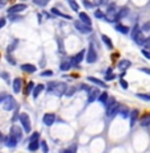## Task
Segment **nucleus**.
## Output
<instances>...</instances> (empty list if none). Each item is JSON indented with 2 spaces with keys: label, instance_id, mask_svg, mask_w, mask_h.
<instances>
[{
  "label": "nucleus",
  "instance_id": "a878e982",
  "mask_svg": "<svg viewBox=\"0 0 150 153\" xmlns=\"http://www.w3.org/2000/svg\"><path fill=\"white\" fill-rule=\"evenodd\" d=\"M141 126L142 127H150V115H145L141 119Z\"/></svg>",
  "mask_w": 150,
  "mask_h": 153
},
{
  "label": "nucleus",
  "instance_id": "f3484780",
  "mask_svg": "<svg viewBox=\"0 0 150 153\" xmlns=\"http://www.w3.org/2000/svg\"><path fill=\"white\" fill-rule=\"evenodd\" d=\"M44 88H45V86H44L42 83H41V85H37L36 87H34V90H33V98H34V99H37L38 95H40L41 92L44 91Z\"/></svg>",
  "mask_w": 150,
  "mask_h": 153
},
{
  "label": "nucleus",
  "instance_id": "c756f323",
  "mask_svg": "<svg viewBox=\"0 0 150 153\" xmlns=\"http://www.w3.org/2000/svg\"><path fill=\"white\" fill-rule=\"evenodd\" d=\"M40 145H41V144H38V141H36V143H30V144H29V151H30V152L37 151L38 146H40Z\"/></svg>",
  "mask_w": 150,
  "mask_h": 153
},
{
  "label": "nucleus",
  "instance_id": "2f4dec72",
  "mask_svg": "<svg viewBox=\"0 0 150 153\" xmlns=\"http://www.w3.org/2000/svg\"><path fill=\"white\" fill-rule=\"evenodd\" d=\"M34 3H36L37 5H40V7H45V5L47 4V3L50 1V0H33Z\"/></svg>",
  "mask_w": 150,
  "mask_h": 153
},
{
  "label": "nucleus",
  "instance_id": "aec40b11",
  "mask_svg": "<svg viewBox=\"0 0 150 153\" xmlns=\"http://www.w3.org/2000/svg\"><path fill=\"white\" fill-rule=\"evenodd\" d=\"M137 119H138V111H137V110L130 111V127L134 126Z\"/></svg>",
  "mask_w": 150,
  "mask_h": 153
},
{
  "label": "nucleus",
  "instance_id": "4468645a",
  "mask_svg": "<svg viewBox=\"0 0 150 153\" xmlns=\"http://www.w3.org/2000/svg\"><path fill=\"white\" fill-rule=\"evenodd\" d=\"M21 86H23V79L21 78H15L13 81V91L16 94H18V92L21 91Z\"/></svg>",
  "mask_w": 150,
  "mask_h": 153
},
{
  "label": "nucleus",
  "instance_id": "9d476101",
  "mask_svg": "<svg viewBox=\"0 0 150 153\" xmlns=\"http://www.w3.org/2000/svg\"><path fill=\"white\" fill-rule=\"evenodd\" d=\"M84 56H87V53L84 52V50H82V52H79L78 54H76V56L74 57V58L71 59V65L72 66H78L79 63L82 62V59L84 58Z\"/></svg>",
  "mask_w": 150,
  "mask_h": 153
},
{
  "label": "nucleus",
  "instance_id": "72a5a7b5",
  "mask_svg": "<svg viewBox=\"0 0 150 153\" xmlns=\"http://www.w3.org/2000/svg\"><path fill=\"white\" fill-rule=\"evenodd\" d=\"M38 139H40V133H38V132H34L33 133V135H32L30 136V143H36V141H38Z\"/></svg>",
  "mask_w": 150,
  "mask_h": 153
},
{
  "label": "nucleus",
  "instance_id": "6ab92c4d",
  "mask_svg": "<svg viewBox=\"0 0 150 153\" xmlns=\"http://www.w3.org/2000/svg\"><path fill=\"white\" fill-rule=\"evenodd\" d=\"M115 28H116V30H119L120 33H123V34H128V33H129V28L125 27V25H121L119 23H116Z\"/></svg>",
  "mask_w": 150,
  "mask_h": 153
},
{
  "label": "nucleus",
  "instance_id": "4be33fe9",
  "mask_svg": "<svg viewBox=\"0 0 150 153\" xmlns=\"http://www.w3.org/2000/svg\"><path fill=\"white\" fill-rule=\"evenodd\" d=\"M17 141H18L17 139L9 135V137H8L7 140H5V144H7L8 146H11V148H13V146H16V144H17Z\"/></svg>",
  "mask_w": 150,
  "mask_h": 153
},
{
  "label": "nucleus",
  "instance_id": "c85d7f7f",
  "mask_svg": "<svg viewBox=\"0 0 150 153\" xmlns=\"http://www.w3.org/2000/svg\"><path fill=\"white\" fill-rule=\"evenodd\" d=\"M69 3H70V7H71V9H74L75 12H78V11H79V5L76 4L75 0H69Z\"/></svg>",
  "mask_w": 150,
  "mask_h": 153
},
{
  "label": "nucleus",
  "instance_id": "603ef678",
  "mask_svg": "<svg viewBox=\"0 0 150 153\" xmlns=\"http://www.w3.org/2000/svg\"><path fill=\"white\" fill-rule=\"evenodd\" d=\"M4 25H5V19L3 17L1 20H0V28H3V27H4Z\"/></svg>",
  "mask_w": 150,
  "mask_h": 153
},
{
  "label": "nucleus",
  "instance_id": "f257e3e1",
  "mask_svg": "<svg viewBox=\"0 0 150 153\" xmlns=\"http://www.w3.org/2000/svg\"><path fill=\"white\" fill-rule=\"evenodd\" d=\"M50 86V91H53L54 95L57 97H62V95H66V91H67V85L63 83V82H53V83H49Z\"/></svg>",
  "mask_w": 150,
  "mask_h": 153
},
{
  "label": "nucleus",
  "instance_id": "5701e85b",
  "mask_svg": "<svg viewBox=\"0 0 150 153\" xmlns=\"http://www.w3.org/2000/svg\"><path fill=\"white\" fill-rule=\"evenodd\" d=\"M101 40H103V42L105 44V45H107L108 49H112V48H113L112 41H111V38L108 37V36H105V34H103V36H101Z\"/></svg>",
  "mask_w": 150,
  "mask_h": 153
},
{
  "label": "nucleus",
  "instance_id": "2eb2a0df",
  "mask_svg": "<svg viewBox=\"0 0 150 153\" xmlns=\"http://www.w3.org/2000/svg\"><path fill=\"white\" fill-rule=\"evenodd\" d=\"M21 70L25 73H34L37 68L34 65H32V63H24V65H21Z\"/></svg>",
  "mask_w": 150,
  "mask_h": 153
},
{
  "label": "nucleus",
  "instance_id": "e433bc0d",
  "mask_svg": "<svg viewBox=\"0 0 150 153\" xmlns=\"http://www.w3.org/2000/svg\"><path fill=\"white\" fill-rule=\"evenodd\" d=\"M137 97L141 98L142 100H149L150 102V94H137Z\"/></svg>",
  "mask_w": 150,
  "mask_h": 153
},
{
  "label": "nucleus",
  "instance_id": "f704fd0d",
  "mask_svg": "<svg viewBox=\"0 0 150 153\" xmlns=\"http://www.w3.org/2000/svg\"><path fill=\"white\" fill-rule=\"evenodd\" d=\"M108 98H109V97H108V94H107V92H103V94H100V97H99V100H100L101 103H105Z\"/></svg>",
  "mask_w": 150,
  "mask_h": 153
},
{
  "label": "nucleus",
  "instance_id": "dca6fc26",
  "mask_svg": "<svg viewBox=\"0 0 150 153\" xmlns=\"http://www.w3.org/2000/svg\"><path fill=\"white\" fill-rule=\"evenodd\" d=\"M87 79L90 82H92L94 85H96L99 86V87H107V85H105V82L103 81H100V79H98V78H94V76H87Z\"/></svg>",
  "mask_w": 150,
  "mask_h": 153
},
{
  "label": "nucleus",
  "instance_id": "58836bf2",
  "mask_svg": "<svg viewBox=\"0 0 150 153\" xmlns=\"http://www.w3.org/2000/svg\"><path fill=\"white\" fill-rule=\"evenodd\" d=\"M115 76L116 75L111 74V69H108V73H107V75H105V81H112V79H115Z\"/></svg>",
  "mask_w": 150,
  "mask_h": 153
},
{
  "label": "nucleus",
  "instance_id": "423d86ee",
  "mask_svg": "<svg viewBox=\"0 0 150 153\" xmlns=\"http://www.w3.org/2000/svg\"><path fill=\"white\" fill-rule=\"evenodd\" d=\"M74 25H75L76 29L81 32V33H83V34H87V33H91V32H92V28L90 27V25L82 23L81 20H79V21H74Z\"/></svg>",
  "mask_w": 150,
  "mask_h": 153
},
{
  "label": "nucleus",
  "instance_id": "a211bd4d",
  "mask_svg": "<svg viewBox=\"0 0 150 153\" xmlns=\"http://www.w3.org/2000/svg\"><path fill=\"white\" fill-rule=\"evenodd\" d=\"M117 66H119L120 70H126V69H129L130 66H132V62L128 61V59H123V61L119 62V65Z\"/></svg>",
  "mask_w": 150,
  "mask_h": 153
},
{
  "label": "nucleus",
  "instance_id": "412c9836",
  "mask_svg": "<svg viewBox=\"0 0 150 153\" xmlns=\"http://www.w3.org/2000/svg\"><path fill=\"white\" fill-rule=\"evenodd\" d=\"M79 19H81L82 23H84V24H87V25H90V27H91V19L88 17L87 13H84V12L79 13Z\"/></svg>",
  "mask_w": 150,
  "mask_h": 153
},
{
  "label": "nucleus",
  "instance_id": "ea45409f",
  "mask_svg": "<svg viewBox=\"0 0 150 153\" xmlns=\"http://www.w3.org/2000/svg\"><path fill=\"white\" fill-rule=\"evenodd\" d=\"M95 17H98V19H103V17H105V15H103V12H101L100 9H96V11H95Z\"/></svg>",
  "mask_w": 150,
  "mask_h": 153
},
{
  "label": "nucleus",
  "instance_id": "0eeeda50",
  "mask_svg": "<svg viewBox=\"0 0 150 153\" xmlns=\"http://www.w3.org/2000/svg\"><path fill=\"white\" fill-rule=\"evenodd\" d=\"M120 110H121V106L119 103H115L112 104V106H109L108 108H105V112H107V115L109 117H113V116H116L117 114H120Z\"/></svg>",
  "mask_w": 150,
  "mask_h": 153
},
{
  "label": "nucleus",
  "instance_id": "7ed1b4c3",
  "mask_svg": "<svg viewBox=\"0 0 150 153\" xmlns=\"http://www.w3.org/2000/svg\"><path fill=\"white\" fill-rule=\"evenodd\" d=\"M18 120L21 122V126H23V129L24 132L27 133H30V119H29V115L25 114V112H21L20 115H18Z\"/></svg>",
  "mask_w": 150,
  "mask_h": 153
},
{
  "label": "nucleus",
  "instance_id": "a19ab883",
  "mask_svg": "<svg viewBox=\"0 0 150 153\" xmlns=\"http://www.w3.org/2000/svg\"><path fill=\"white\" fill-rule=\"evenodd\" d=\"M41 146H42L44 153H47V144H46L45 140H42V141H41Z\"/></svg>",
  "mask_w": 150,
  "mask_h": 153
},
{
  "label": "nucleus",
  "instance_id": "de8ad7c7",
  "mask_svg": "<svg viewBox=\"0 0 150 153\" xmlns=\"http://www.w3.org/2000/svg\"><path fill=\"white\" fill-rule=\"evenodd\" d=\"M142 29L143 30H150V23H145V24H143Z\"/></svg>",
  "mask_w": 150,
  "mask_h": 153
},
{
  "label": "nucleus",
  "instance_id": "9b49d317",
  "mask_svg": "<svg viewBox=\"0 0 150 153\" xmlns=\"http://www.w3.org/2000/svg\"><path fill=\"white\" fill-rule=\"evenodd\" d=\"M25 8H27V5L25 4H15V5H12V7L8 9V13L9 15H16V13H18V12L24 11Z\"/></svg>",
  "mask_w": 150,
  "mask_h": 153
},
{
  "label": "nucleus",
  "instance_id": "1a4fd4ad",
  "mask_svg": "<svg viewBox=\"0 0 150 153\" xmlns=\"http://www.w3.org/2000/svg\"><path fill=\"white\" fill-rule=\"evenodd\" d=\"M9 135L11 136H13V137H16L20 141L21 139H23V131H21V127H18V126H13L11 128V132H9Z\"/></svg>",
  "mask_w": 150,
  "mask_h": 153
},
{
  "label": "nucleus",
  "instance_id": "bb28decb",
  "mask_svg": "<svg viewBox=\"0 0 150 153\" xmlns=\"http://www.w3.org/2000/svg\"><path fill=\"white\" fill-rule=\"evenodd\" d=\"M71 68V63L67 62V61H65V62H62L61 63V66H59V69L62 70V71H67V70Z\"/></svg>",
  "mask_w": 150,
  "mask_h": 153
},
{
  "label": "nucleus",
  "instance_id": "20e7f679",
  "mask_svg": "<svg viewBox=\"0 0 150 153\" xmlns=\"http://www.w3.org/2000/svg\"><path fill=\"white\" fill-rule=\"evenodd\" d=\"M117 13H119V11H116V7H115L113 4H111L109 7H108V11L107 13H105V20L109 21V23H115V21L117 20Z\"/></svg>",
  "mask_w": 150,
  "mask_h": 153
},
{
  "label": "nucleus",
  "instance_id": "f03ea898",
  "mask_svg": "<svg viewBox=\"0 0 150 153\" xmlns=\"http://www.w3.org/2000/svg\"><path fill=\"white\" fill-rule=\"evenodd\" d=\"M132 40L134 41L137 45H145L146 38L143 37V33H142V30L140 29L138 25H134V27H133V29H132Z\"/></svg>",
  "mask_w": 150,
  "mask_h": 153
},
{
  "label": "nucleus",
  "instance_id": "393cba45",
  "mask_svg": "<svg viewBox=\"0 0 150 153\" xmlns=\"http://www.w3.org/2000/svg\"><path fill=\"white\" fill-rule=\"evenodd\" d=\"M52 13L57 15V16H61V17H65V19H67V20H71V16H69V15H65V13H62V12H61L59 9H57V8H52Z\"/></svg>",
  "mask_w": 150,
  "mask_h": 153
},
{
  "label": "nucleus",
  "instance_id": "4c0bfd02",
  "mask_svg": "<svg viewBox=\"0 0 150 153\" xmlns=\"http://www.w3.org/2000/svg\"><path fill=\"white\" fill-rule=\"evenodd\" d=\"M115 102H116V100H115L113 98H111V97H109V98H108V99H107V102H105V103H104V104H105V108H108L109 106H112V104L115 103Z\"/></svg>",
  "mask_w": 150,
  "mask_h": 153
},
{
  "label": "nucleus",
  "instance_id": "8fccbe9b",
  "mask_svg": "<svg viewBox=\"0 0 150 153\" xmlns=\"http://www.w3.org/2000/svg\"><path fill=\"white\" fill-rule=\"evenodd\" d=\"M145 48H146V49H150V37L145 41Z\"/></svg>",
  "mask_w": 150,
  "mask_h": 153
},
{
  "label": "nucleus",
  "instance_id": "864d4df0",
  "mask_svg": "<svg viewBox=\"0 0 150 153\" xmlns=\"http://www.w3.org/2000/svg\"><path fill=\"white\" fill-rule=\"evenodd\" d=\"M141 71H143V73H146V74H149V75H150V69H145V68H142V69H141Z\"/></svg>",
  "mask_w": 150,
  "mask_h": 153
},
{
  "label": "nucleus",
  "instance_id": "473e14b6",
  "mask_svg": "<svg viewBox=\"0 0 150 153\" xmlns=\"http://www.w3.org/2000/svg\"><path fill=\"white\" fill-rule=\"evenodd\" d=\"M61 153H76V145H71L69 149H65Z\"/></svg>",
  "mask_w": 150,
  "mask_h": 153
},
{
  "label": "nucleus",
  "instance_id": "a18cd8bd",
  "mask_svg": "<svg viewBox=\"0 0 150 153\" xmlns=\"http://www.w3.org/2000/svg\"><path fill=\"white\" fill-rule=\"evenodd\" d=\"M120 85L123 86V88H128V86H129V85H128V82L124 81V79H121V81H120Z\"/></svg>",
  "mask_w": 150,
  "mask_h": 153
},
{
  "label": "nucleus",
  "instance_id": "3c124183",
  "mask_svg": "<svg viewBox=\"0 0 150 153\" xmlns=\"http://www.w3.org/2000/svg\"><path fill=\"white\" fill-rule=\"evenodd\" d=\"M1 76H3V79H5V81H7V79H8V73L3 71V73H1Z\"/></svg>",
  "mask_w": 150,
  "mask_h": 153
},
{
  "label": "nucleus",
  "instance_id": "79ce46f5",
  "mask_svg": "<svg viewBox=\"0 0 150 153\" xmlns=\"http://www.w3.org/2000/svg\"><path fill=\"white\" fill-rule=\"evenodd\" d=\"M50 75H53V71H52V70H46V71H42V73H41V76H50Z\"/></svg>",
  "mask_w": 150,
  "mask_h": 153
},
{
  "label": "nucleus",
  "instance_id": "c9c22d12",
  "mask_svg": "<svg viewBox=\"0 0 150 153\" xmlns=\"http://www.w3.org/2000/svg\"><path fill=\"white\" fill-rule=\"evenodd\" d=\"M75 91H76L75 87H69L67 91H66V97H71V95H74Z\"/></svg>",
  "mask_w": 150,
  "mask_h": 153
},
{
  "label": "nucleus",
  "instance_id": "ddd939ff",
  "mask_svg": "<svg viewBox=\"0 0 150 153\" xmlns=\"http://www.w3.org/2000/svg\"><path fill=\"white\" fill-rule=\"evenodd\" d=\"M44 123H45V126H53V123L55 122V116H54V114H45L42 117Z\"/></svg>",
  "mask_w": 150,
  "mask_h": 153
},
{
  "label": "nucleus",
  "instance_id": "f8f14e48",
  "mask_svg": "<svg viewBox=\"0 0 150 153\" xmlns=\"http://www.w3.org/2000/svg\"><path fill=\"white\" fill-rule=\"evenodd\" d=\"M100 97V91H99V88H91L90 91H88V102H94L95 99H98V98Z\"/></svg>",
  "mask_w": 150,
  "mask_h": 153
},
{
  "label": "nucleus",
  "instance_id": "6e6552de",
  "mask_svg": "<svg viewBox=\"0 0 150 153\" xmlns=\"http://www.w3.org/2000/svg\"><path fill=\"white\" fill-rule=\"evenodd\" d=\"M96 59H98V54H96V52H95L94 46L90 45L88 52H87V56H86V61H87L88 63H94Z\"/></svg>",
  "mask_w": 150,
  "mask_h": 153
},
{
  "label": "nucleus",
  "instance_id": "5fc2aeb1",
  "mask_svg": "<svg viewBox=\"0 0 150 153\" xmlns=\"http://www.w3.org/2000/svg\"><path fill=\"white\" fill-rule=\"evenodd\" d=\"M7 59H8V61H9V62H11V63H13V65H15V63H16V62H15V59H12V58H11V57H7Z\"/></svg>",
  "mask_w": 150,
  "mask_h": 153
},
{
  "label": "nucleus",
  "instance_id": "6e6d98bb",
  "mask_svg": "<svg viewBox=\"0 0 150 153\" xmlns=\"http://www.w3.org/2000/svg\"><path fill=\"white\" fill-rule=\"evenodd\" d=\"M5 4V0H0V5H1V7H3V5H4Z\"/></svg>",
  "mask_w": 150,
  "mask_h": 153
},
{
  "label": "nucleus",
  "instance_id": "b1692460",
  "mask_svg": "<svg viewBox=\"0 0 150 153\" xmlns=\"http://www.w3.org/2000/svg\"><path fill=\"white\" fill-rule=\"evenodd\" d=\"M128 12H129V9H128L126 7H123L119 11V13H117V20H121V19H124L128 15Z\"/></svg>",
  "mask_w": 150,
  "mask_h": 153
},
{
  "label": "nucleus",
  "instance_id": "37998d69",
  "mask_svg": "<svg viewBox=\"0 0 150 153\" xmlns=\"http://www.w3.org/2000/svg\"><path fill=\"white\" fill-rule=\"evenodd\" d=\"M142 54H143V56H145L148 59H150V52H149L148 49H142Z\"/></svg>",
  "mask_w": 150,
  "mask_h": 153
},
{
  "label": "nucleus",
  "instance_id": "cd10ccee",
  "mask_svg": "<svg viewBox=\"0 0 150 153\" xmlns=\"http://www.w3.org/2000/svg\"><path fill=\"white\" fill-rule=\"evenodd\" d=\"M120 114H121V116H123V117H128L130 115L129 114V110H128V107H121Z\"/></svg>",
  "mask_w": 150,
  "mask_h": 153
},
{
  "label": "nucleus",
  "instance_id": "c03bdc74",
  "mask_svg": "<svg viewBox=\"0 0 150 153\" xmlns=\"http://www.w3.org/2000/svg\"><path fill=\"white\" fill-rule=\"evenodd\" d=\"M17 42H18L17 40H15V41H13V44H12V46H9V48H8V53H11L12 50L15 49V48H16V44H17Z\"/></svg>",
  "mask_w": 150,
  "mask_h": 153
},
{
  "label": "nucleus",
  "instance_id": "09e8293b",
  "mask_svg": "<svg viewBox=\"0 0 150 153\" xmlns=\"http://www.w3.org/2000/svg\"><path fill=\"white\" fill-rule=\"evenodd\" d=\"M108 0H95V4H107Z\"/></svg>",
  "mask_w": 150,
  "mask_h": 153
},
{
  "label": "nucleus",
  "instance_id": "7c9ffc66",
  "mask_svg": "<svg viewBox=\"0 0 150 153\" xmlns=\"http://www.w3.org/2000/svg\"><path fill=\"white\" fill-rule=\"evenodd\" d=\"M34 87H36V86H34L33 82H29V83H28L27 90H25V94H27V95H29V94H30V91H32V90H34Z\"/></svg>",
  "mask_w": 150,
  "mask_h": 153
},
{
  "label": "nucleus",
  "instance_id": "39448f33",
  "mask_svg": "<svg viewBox=\"0 0 150 153\" xmlns=\"http://www.w3.org/2000/svg\"><path fill=\"white\" fill-rule=\"evenodd\" d=\"M1 106L5 111H11V110H15L17 104H16V100L12 97H7L1 100Z\"/></svg>",
  "mask_w": 150,
  "mask_h": 153
},
{
  "label": "nucleus",
  "instance_id": "49530a36",
  "mask_svg": "<svg viewBox=\"0 0 150 153\" xmlns=\"http://www.w3.org/2000/svg\"><path fill=\"white\" fill-rule=\"evenodd\" d=\"M83 4H84L87 8H92V4H91L90 1H88V0H83Z\"/></svg>",
  "mask_w": 150,
  "mask_h": 153
}]
</instances>
